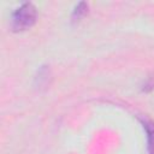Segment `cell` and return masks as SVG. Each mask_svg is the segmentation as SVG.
<instances>
[{"mask_svg": "<svg viewBox=\"0 0 154 154\" xmlns=\"http://www.w3.org/2000/svg\"><path fill=\"white\" fill-rule=\"evenodd\" d=\"M37 19L36 7L31 2H24L19 6L12 14L11 18V29L12 31L19 32L30 29Z\"/></svg>", "mask_w": 154, "mask_h": 154, "instance_id": "obj_1", "label": "cell"}, {"mask_svg": "<svg viewBox=\"0 0 154 154\" xmlns=\"http://www.w3.org/2000/svg\"><path fill=\"white\" fill-rule=\"evenodd\" d=\"M140 122L147 134V149L149 154H154V123L148 118H140Z\"/></svg>", "mask_w": 154, "mask_h": 154, "instance_id": "obj_2", "label": "cell"}, {"mask_svg": "<svg viewBox=\"0 0 154 154\" xmlns=\"http://www.w3.org/2000/svg\"><path fill=\"white\" fill-rule=\"evenodd\" d=\"M49 78H51V71L48 66H41L40 70L37 71V76L35 77V83L38 89L41 88H47L49 84Z\"/></svg>", "mask_w": 154, "mask_h": 154, "instance_id": "obj_3", "label": "cell"}, {"mask_svg": "<svg viewBox=\"0 0 154 154\" xmlns=\"http://www.w3.org/2000/svg\"><path fill=\"white\" fill-rule=\"evenodd\" d=\"M87 12H88V4H87V2H83V1L79 2V4L75 7V10H73V12H72V14H71V20H72L73 23L81 20V19L87 14Z\"/></svg>", "mask_w": 154, "mask_h": 154, "instance_id": "obj_4", "label": "cell"}]
</instances>
